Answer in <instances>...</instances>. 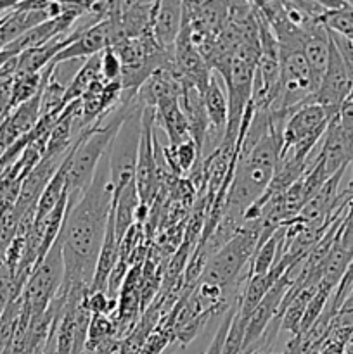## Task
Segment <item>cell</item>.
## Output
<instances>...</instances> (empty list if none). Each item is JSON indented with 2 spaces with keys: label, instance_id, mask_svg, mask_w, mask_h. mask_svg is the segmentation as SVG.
Here are the masks:
<instances>
[{
  "label": "cell",
  "instance_id": "6da1fadb",
  "mask_svg": "<svg viewBox=\"0 0 353 354\" xmlns=\"http://www.w3.org/2000/svg\"><path fill=\"white\" fill-rule=\"evenodd\" d=\"M111 213L113 183L106 154L82 199L66 211L64 225L59 234L64 258V282L57 296L73 289L90 292Z\"/></svg>",
  "mask_w": 353,
  "mask_h": 354
},
{
  "label": "cell",
  "instance_id": "7a4b0ae2",
  "mask_svg": "<svg viewBox=\"0 0 353 354\" xmlns=\"http://www.w3.org/2000/svg\"><path fill=\"white\" fill-rule=\"evenodd\" d=\"M332 120L334 118L329 116L327 111L315 102L305 104L294 109L287 118L286 127L282 130L279 159L291 158L307 162Z\"/></svg>",
  "mask_w": 353,
  "mask_h": 354
},
{
  "label": "cell",
  "instance_id": "3957f363",
  "mask_svg": "<svg viewBox=\"0 0 353 354\" xmlns=\"http://www.w3.org/2000/svg\"><path fill=\"white\" fill-rule=\"evenodd\" d=\"M142 114L144 104L135 107L127 120L121 123L114 135L113 142L107 151L111 169V183H113V201L135 182V169H137L138 149L142 140Z\"/></svg>",
  "mask_w": 353,
  "mask_h": 354
},
{
  "label": "cell",
  "instance_id": "277c9868",
  "mask_svg": "<svg viewBox=\"0 0 353 354\" xmlns=\"http://www.w3.org/2000/svg\"><path fill=\"white\" fill-rule=\"evenodd\" d=\"M64 282V258H62L61 239L54 242L51 251L38 263L31 272L21 297L24 310L30 317H40L47 311L52 301L61 292Z\"/></svg>",
  "mask_w": 353,
  "mask_h": 354
},
{
  "label": "cell",
  "instance_id": "5b68a950",
  "mask_svg": "<svg viewBox=\"0 0 353 354\" xmlns=\"http://www.w3.org/2000/svg\"><path fill=\"white\" fill-rule=\"evenodd\" d=\"M329 40H331V35H329ZM350 92H352V82H350L348 68L338 47L331 40L327 69L318 85V90L315 92L314 102L324 107L329 116L336 118L345 100L350 97Z\"/></svg>",
  "mask_w": 353,
  "mask_h": 354
},
{
  "label": "cell",
  "instance_id": "8992f818",
  "mask_svg": "<svg viewBox=\"0 0 353 354\" xmlns=\"http://www.w3.org/2000/svg\"><path fill=\"white\" fill-rule=\"evenodd\" d=\"M80 31V30H78ZM111 47V23L109 19L99 21L93 26L87 28L85 31H80L78 37L55 55L52 62L62 64V62L75 61V59H89L93 55L102 54L104 50Z\"/></svg>",
  "mask_w": 353,
  "mask_h": 354
},
{
  "label": "cell",
  "instance_id": "52a82bcc",
  "mask_svg": "<svg viewBox=\"0 0 353 354\" xmlns=\"http://www.w3.org/2000/svg\"><path fill=\"white\" fill-rule=\"evenodd\" d=\"M301 31H303V54L307 59L308 69H310L315 95L325 75V69H327L329 47H331L329 30L322 24V21H311Z\"/></svg>",
  "mask_w": 353,
  "mask_h": 354
},
{
  "label": "cell",
  "instance_id": "ba28073f",
  "mask_svg": "<svg viewBox=\"0 0 353 354\" xmlns=\"http://www.w3.org/2000/svg\"><path fill=\"white\" fill-rule=\"evenodd\" d=\"M183 3L175 0L156 2L151 16V33L156 44L165 52H173L175 41L182 30Z\"/></svg>",
  "mask_w": 353,
  "mask_h": 354
},
{
  "label": "cell",
  "instance_id": "9c48e42d",
  "mask_svg": "<svg viewBox=\"0 0 353 354\" xmlns=\"http://www.w3.org/2000/svg\"><path fill=\"white\" fill-rule=\"evenodd\" d=\"M156 127L161 128L166 133L170 142V147H176L180 144L192 140L190 137V128L180 109L179 99L165 100L159 106H156Z\"/></svg>",
  "mask_w": 353,
  "mask_h": 354
},
{
  "label": "cell",
  "instance_id": "30bf717a",
  "mask_svg": "<svg viewBox=\"0 0 353 354\" xmlns=\"http://www.w3.org/2000/svg\"><path fill=\"white\" fill-rule=\"evenodd\" d=\"M100 78H102V76H100V54L85 59L82 68L76 71V75L73 76L71 82L66 85V93H64V99H62V106H64V109L69 106V104L82 99V97L85 95L87 90H89L90 86Z\"/></svg>",
  "mask_w": 353,
  "mask_h": 354
},
{
  "label": "cell",
  "instance_id": "8fae6325",
  "mask_svg": "<svg viewBox=\"0 0 353 354\" xmlns=\"http://www.w3.org/2000/svg\"><path fill=\"white\" fill-rule=\"evenodd\" d=\"M320 21L331 33L339 35L353 44V2H343L338 9L325 10Z\"/></svg>",
  "mask_w": 353,
  "mask_h": 354
},
{
  "label": "cell",
  "instance_id": "7c38bea8",
  "mask_svg": "<svg viewBox=\"0 0 353 354\" xmlns=\"http://www.w3.org/2000/svg\"><path fill=\"white\" fill-rule=\"evenodd\" d=\"M19 296L21 290L14 280V275L9 272V268L2 266L0 268V318H2L3 311L9 308V304Z\"/></svg>",
  "mask_w": 353,
  "mask_h": 354
},
{
  "label": "cell",
  "instance_id": "4fadbf2b",
  "mask_svg": "<svg viewBox=\"0 0 353 354\" xmlns=\"http://www.w3.org/2000/svg\"><path fill=\"white\" fill-rule=\"evenodd\" d=\"M100 76L106 83L120 82L121 78V62L111 48L100 54Z\"/></svg>",
  "mask_w": 353,
  "mask_h": 354
},
{
  "label": "cell",
  "instance_id": "5bb4252c",
  "mask_svg": "<svg viewBox=\"0 0 353 354\" xmlns=\"http://www.w3.org/2000/svg\"><path fill=\"white\" fill-rule=\"evenodd\" d=\"M329 35H331V40L334 41V45L338 47L339 54L343 55V59H345L346 62V68H348L350 82H352V92H350L348 99L353 100V44L346 40V38L339 37V35L331 33V31H329Z\"/></svg>",
  "mask_w": 353,
  "mask_h": 354
}]
</instances>
